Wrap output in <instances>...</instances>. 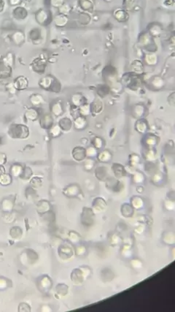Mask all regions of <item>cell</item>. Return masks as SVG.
<instances>
[{"label": "cell", "mask_w": 175, "mask_h": 312, "mask_svg": "<svg viewBox=\"0 0 175 312\" xmlns=\"http://www.w3.org/2000/svg\"><path fill=\"white\" fill-rule=\"evenodd\" d=\"M12 135L15 138H26L29 135L28 128L23 125H16L11 128Z\"/></svg>", "instance_id": "1"}, {"label": "cell", "mask_w": 175, "mask_h": 312, "mask_svg": "<svg viewBox=\"0 0 175 312\" xmlns=\"http://www.w3.org/2000/svg\"><path fill=\"white\" fill-rule=\"evenodd\" d=\"M27 84H28V82H27L26 79L23 77H20V78H17V80L15 82V86L18 89H23V88H26Z\"/></svg>", "instance_id": "2"}, {"label": "cell", "mask_w": 175, "mask_h": 312, "mask_svg": "<svg viewBox=\"0 0 175 312\" xmlns=\"http://www.w3.org/2000/svg\"><path fill=\"white\" fill-rule=\"evenodd\" d=\"M86 151L84 149H82V148H76V149H74L73 151V156L74 159H78V160H81V159H84Z\"/></svg>", "instance_id": "3"}, {"label": "cell", "mask_w": 175, "mask_h": 312, "mask_svg": "<svg viewBox=\"0 0 175 312\" xmlns=\"http://www.w3.org/2000/svg\"><path fill=\"white\" fill-rule=\"evenodd\" d=\"M40 123L42 124V127H44L45 128H48V127H50L51 126V124H52L53 119H52V118H51L50 116L46 115L42 118Z\"/></svg>", "instance_id": "4"}, {"label": "cell", "mask_w": 175, "mask_h": 312, "mask_svg": "<svg viewBox=\"0 0 175 312\" xmlns=\"http://www.w3.org/2000/svg\"><path fill=\"white\" fill-rule=\"evenodd\" d=\"M59 124L60 127L64 130H66V131L70 129L71 128V125H72L70 120L68 119V118H63V119H62V121H60Z\"/></svg>", "instance_id": "5"}, {"label": "cell", "mask_w": 175, "mask_h": 312, "mask_svg": "<svg viewBox=\"0 0 175 312\" xmlns=\"http://www.w3.org/2000/svg\"><path fill=\"white\" fill-rule=\"evenodd\" d=\"M86 122L85 118L82 117H79L74 121V125H75V127L78 128V129H82V127H85Z\"/></svg>", "instance_id": "6"}, {"label": "cell", "mask_w": 175, "mask_h": 312, "mask_svg": "<svg viewBox=\"0 0 175 312\" xmlns=\"http://www.w3.org/2000/svg\"><path fill=\"white\" fill-rule=\"evenodd\" d=\"M11 179L10 176L7 174H2L0 175V183L3 185H7L10 183Z\"/></svg>", "instance_id": "7"}, {"label": "cell", "mask_w": 175, "mask_h": 312, "mask_svg": "<svg viewBox=\"0 0 175 312\" xmlns=\"http://www.w3.org/2000/svg\"><path fill=\"white\" fill-rule=\"evenodd\" d=\"M26 118H28V119L34 120L37 118V113L35 110L31 109L26 113Z\"/></svg>", "instance_id": "8"}, {"label": "cell", "mask_w": 175, "mask_h": 312, "mask_svg": "<svg viewBox=\"0 0 175 312\" xmlns=\"http://www.w3.org/2000/svg\"><path fill=\"white\" fill-rule=\"evenodd\" d=\"M52 111L56 115H61V113H62V107H61L60 104L58 103H56L54 105V107H53L52 108Z\"/></svg>", "instance_id": "9"}, {"label": "cell", "mask_w": 175, "mask_h": 312, "mask_svg": "<svg viewBox=\"0 0 175 312\" xmlns=\"http://www.w3.org/2000/svg\"><path fill=\"white\" fill-rule=\"evenodd\" d=\"M33 104H39L42 102V97L40 95H34L31 99Z\"/></svg>", "instance_id": "10"}, {"label": "cell", "mask_w": 175, "mask_h": 312, "mask_svg": "<svg viewBox=\"0 0 175 312\" xmlns=\"http://www.w3.org/2000/svg\"><path fill=\"white\" fill-rule=\"evenodd\" d=\"M50 132H51V134H52V135H54V136H56V135H59L60 132H61L60 127H58V125L55 126V127H54L52 128V129H51Z\"/></svg>", "instance_id": "11"}, {"label": "cell", "mask_w": 175, "mask_h": 312, "mask_svg": "<svg viewBox=\"0 0 175 312\" xmlns=\"http://www.w3.org/2000/svg\"><path fill=\"white\" fill-rule=\"evenodd\" d=\"M21 170H21V166L15 165V166H13V170H12V172H13V174L15 175H17L20 174Z\"/></svg>", "instance_id": "12"}, {"label": "cell", "mask_w": 175, "mask_h": 312, "mask_svg": "<svg viewBox=\"0 0 175 312\" xmlns=\"http://www.w3.org/2000/svg\"><path fill=\"white\" fill-rule=\"evenodd\" d=\"M88 110L89 109H88V105H84L82 106L81 109H80V112H81V113L83 114V115H87L88 113Z\"/></svg>", "instance_id": "13"}, {"label": "cell", "mask_w": 175, "mask_h": 312, "mask_svg": "<svg viewBox=\"0 0 175 312\" xmlns=\"http://www.w3.org/2000/svg\"><path fill=\"white\" fill-rule=\"evenodd\" d=\"M3 154H0V165L3 164L5 161V156L2 157Z\"/></svg>", "instance_id": "14"}]
</instances>
